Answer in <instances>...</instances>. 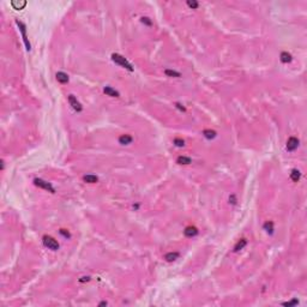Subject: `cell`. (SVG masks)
Wrapping results in <instances>:
<instances>
[{
	"label": "cell",
	"instance_id": "15",
	"mask_svg": "<svg viewBox=\"0 0 307 307\" xmlns=\"http://www.w3.org/2000/svg\"><path fill=\"white\" fill-rule=\"evenodd\" d=\"M246 244H247V241H246V239H241L238 244L235 245V247H234V251L235 252H238V251H240V250H242L244 248L245 246H246Z\"/></svg>",
	"mask_w": 307,
	"mask_h": 307
},
{
	"label": "cell",
	"instance_id": "24",
	"mask_svg": "<svg viewBox=\"0 0 307 307\" xmlns=\"http://www.w3.org/2000/svg\"><path fill=\"white\" fill-rule=\"evenodd\" d=\"M296 303H298V301L294 300V301H291V302H286L284 305H286V306H291V305H296Z\"/></svg>",
	"mask_w": 307,
	"mask_h": 307
},
{
	"label": "cell",
	"instance_id": "4",
	"mask_svg": "<svg viewBox=\"0 0 307 307\" xmlns=\"http://www.w3.org/2000/svg\"><path fill=\"white\" fill-rule=\"evenodd\" d=\"M69 102H70V105L72 106V108H73L76 112H82V109H83L82 105L79 103V101L77 100L73 95H69Z\"/></svg>",
	"mask_w": 307,
	"mask_h": 307
},
{
	"label": "cell",
	"instance_id": "17",
	"mask_svg": "<svg viewBox=\"0 0 307 307\" xmlns=\"http://www.w3.org/2000/svg\"><path fill=\"white\" fill-rule=\"evenodd\" d=\"M176 162H178L179 164H190L192 161H191L190 157H186V156H179L178 160H176Z\"/></svg>",
	"mask_w": 307,
	"mask_h": 307
},
{
	"label": "cell",
	"instance_id": "23",
	"mask_svg": "<svg viewBox=\"0 0 307 307\" xmlns=\"http://www.w3.org/2000/svg\"><path fill=\"white\" fill-rule=\"evenodd\" d=\"M142 22L145 23V24H148V25H151V21H150L149 18H146V17H143V18H142Z\"/></svg>",
	"mask_w": 307,
	"mask_h": 307
},
{
	"label": "cell",
	"instance_id": "21",
	"mask_svg": "<svg viewBox=\"0 0 307 307\" xmlns=\"http://www.w3.org/2000/svg\"><path fill=\"white\" fill-rule=\"evenodd\" d=\"M187 5L191 8H198V6H199V4L197 1H195V0H192V1H187Z\"/></svg>",
	"mask_w": 307,
	"mask_h": 307
},
{
	"label": "cell",
	"instance_id": "18",
	"mask_svg": "<svg viewBox=\"0 0 307 307\" xmlns=\"http://www.w3.org/2000/svg\"><path fill=\"white\" fill-rule=\"evenodd\" d=\"M264 229L266 230L267 233H272L274 232V223L271 221H267L265 224H264Z\"/></svg>",
	"mask_w": 307,
	"mask_h": 307
},
{
	"label": "cell",
	"instance_id": "14",
	"mask_svg": "<svg viewBox=\"0 0 307 307\" xmlns=\"http://www.w3.org/2000/svg\"><path fill=\"white\" fill-rule=\"evenodd\" d=\"M281 61L283 64H288L291 61V55L288 53V52H282L281 53Z\"/></svg>",
	"mask_w": 307,
	"mask_h": 307
},
{
	"label": "cell",
	"instance_id": "3",
	"mask_svg": "<svg viewBox=\"0 0 307 307\" xmlns=\"http://www.w3.org/2000/svg\"><path fill=\"white\" fill-rule=\"evenodd\" d=\"M34 184H35L37 187H41V188H43V190H47V191H49L50 193H54V192H55L54 187H53L52 185H50L49 183H47V181L42 180V179H35V180H34Z\"/></svg>",
	"mask_w": 307,
	"mask_h": 307
},
{
	"label": "cell",
	"instance_id": "2",
	"mask_svg": "<svg viewBox=\"0 0 307 307\" xmlns=\"http://www.w3.org/2000/svg\"><path fill=\"white\" fill-rule=\"evenodd\" d=\"M43 245L49 248V250H52V251H57L59 250V244H58V241L52 238V236H48V235H45L43 236Z\"/></svg>",
	"mask_w": 307,
	"mask_h": 307
},
{
	"label": "cell",
	"instance_id": "8",
	"mask_svg": "<svg viewBox=\"0 0 307 307\" xmlns=\"http://www.w3.org/2000/svg\"><path fill=\"white\" fill-rule=\"evenodd\" d=\"M132 140H133V138L130 134H121L119 137V143L122 144V145H127V144L132 143Z\"/></svg>",
	"mask_w": 307,
	"mask_h": 307
},
{
	"label": "cell",
	"instance_id": "6",
	"mask_svg": "<svg viewBox=\"0 0 307 307\" xmlns=\"http://www.w3.org/2000/svg\"><path fill=\"white\" fill-rule=\"evenodd\" d=\"M17 24H18V27H19V29H21V33H22V36H23V41H24L25 46H27V49L30 50V43H29V41H28L27 34H25V25H24L22 22H19V21H17Z\"/></svg>",
	"mask_w": 307,
	"mask_h": 307
},
{
	"label": "cell",
	"instance_id": "9",
	"mask_svg": "<svg viewBox=\"0 0 307 307\" xmlns=\"http://www.w3.org/2000/svg\"><path fill=\"white\" fill-rule=\"evenodd\" d=\"M57 81L61 84H66L69 82V76L65 72H58L57 73Z\"/></svg>",
	"mask_w": 307,
	"mask_h": 307
},
{
	"label": "cell",
	"instance_id": "1",
	"mask_svg": "<svg viewBox=\"0 0 307 307\" xmlns=\"http://www.w3.org/2000/svg\"><path fill=\"white\" fill-rule=\"evenodd\" d=\"M112 59H113V61L114 62H117V64H119L120 66H122V67H125V69H127L129 71H133V67H132V65L131 64L127 61L124 57H121V55H119V54H112Z\"/></svg>",
	"mask_w": 307,
	"mask_h": 307
},
{
	"label": "cell",
	"instance_id": "10",
	"mask_svg": "<svg viewBox=\"0 0 307 307\" xmlns=\"http://www.w3.org/2000/svg\"><path fill=\"white\" fill-rule=\"evenodd\" d=\"M103 93H105L106 95L110 96V97H119V93H118L117 90H114V89L110 88V86H106V88L103 89Z\"/></svg>",
	"mask_w": 307,
	"mask_h": 307
},
{
	"label": "cell",
	"instance_id": "5",
	"mask_svg": "<svg viewBox=\"0 0 307 307\" xmlns=\"http://www.w3.org/2000/svg\"><path fill=\"white\" fill-rule=\"evenodd\" d=\"M299 146V139L295 137H290L287 142V150L288 151H294Z\"/></svg>",
	"mask_w": 307,
	"mask_h": 307
},
{
	"label": "cell",
	"instance_id": "26",
	"mask_svg": "<svg viewBox=\"0 0 307 307\" xmlns=\"http://www.w3.org/2000/svg\"><path fill=\"white\" fill-rule=\"evenodd\" d=\"M176 107H178L179 109H181V110H185V108H184V107H181V105H180V103H176Z\"/></svg>",
	"mask_w": 307,
	"mask_h": 307
},
{
	"label": "cell",
	"instance_id": "12",
	"mask_svg": "<svg viewBox=\"0 0 307 307\" xmlns=\"http://www.w3.org/2000/svg\"><path fill=\"white\" fill-rule=\"evenodd\" d=\"M300 176H301L300 170H298V169H293V170H291V173H290V179H291L294 183H298V181L300 180Z\"/></svg>",
	"mask_w": 307,
	"mask_h": 307
},
{
	"label": "cell",
	"instance_id": "7",
	"mask_svg": "<svg viewBox=\"0 0 307 307\" xmlns=\"http://www.w3.org/2000/svg\"><path fill=\"white\" fill-rule=\"evenodd\" d=\"M184 234H185V236H187V238H193V236H196V235L198 234V229H197L196 227H192V226L186 227L185 230H184Z\"/></svg>",
	"mask_w": 307,
	"mask_h": 307
},
{
	"label": "cell",
	"instance_id": "19",
	"mask_svg": "<svg viewBox=\"0 0 307 307\" xmlns=\"http://www.w3.org/2000/svg\"><path fill=\"white\" fill-rule=\"evenodd\" d=\"M164 73L167 74V76H169V77H180L181 74L179 73V72H176V71H173V70H166L164 71Z\"/></svg>",
	"mask_w": 307,
	"mask_h": 307
},
{
	"label": "cell",
	"instance_id": "22",
	"mask_svg": "<svg viewBox=\"0 0 307 307\" xmlns=\"http://www.w3.org/2000/svg\"><path fill=\"white\" fill-rule=\"evenodd\" d=\"M60 234H61V235H64L65 238H70V233H69V232H66L65 229H61V230H60Z\"/></svg>",
	"mask_w": 307,
	"mask_h": 307
},
{
	"label": "cell",
	"instance_id": "25",
	"mask_svg": "<svg viewBox=\"0 0 307 307\" xmlns=\"http://www.w3.org/2000/svg\"><path fill=\"white\" fill-rule=\"evenodd\" d=\"M89 279H90V277H82L81 282H85V281H89Z\"/></svg>",
	"mask_w": 307,
	"mask_h": 307
},
{
	"label": "cell",
	"instance_id": "27",
	"mask_svg": "<svg viewBox=\"0 0 307 307\" xmlns=\"http://www.w3.org/2000/svg\"><path fill=\"white\" fill-rule=\"evenodd\" d=\"M107 305H108V303H107L106 301H103V302H101V303H100V306H107Z\"/></svg>",
	"mask_w": 307,
	"mask_h": 307
},
{
	"label": "cell",
	"instance_id": "13",
	"mask_svg": "<svg viewBox=\"0 0 307 307\" xmlns=\"http://www.w3.org/2000/svg\"><path fill=\"white\" fill-rule=\"evenodd\" d=\"M179 254L178 252H170V253H167L164 255V258H166V260L167 262H173V260H175V259H178L179 258Z\"/></svg>",
	"mask_w": 307,
	"mask_h": 307
},
{
	"label": "cell",
	"instance_id": "16",
	"mask_svg": "<svg viewBox=\"0 0 307 307\" xmlns=\"http://www.w3.org/2000/svg\"><path fill=\"white\" fill-rule=\"evenodd\" d=\"M203 134H204V137L208 138V139H214L217 133H216L215 131H212V130H204V131H203Z\"/></svg>",
	"mask_w": 307,
	"mask_h": 307
},
{
	"label": "cell",
	"instance_id": "20",
	"mask_svg": "<svg viewBox=\"0 0 307 307\" xmlns=\"http://www.w3.org/2000/svg\"><path fill=\"white\" fill-rule=\"evenodd\" d=\"M174 144H175L176 146H184V145H185V142H184V139H181V138H175V139H174Z\"/></svg>",
	"mask_w": 307,
	"mask_h": 307
},
{
	"label": "cell",
	"instance_id": "11",
	"mask_svg": "<svg viewBox=\"0 0 307 307\" xmlns=\"http://www.w3.org/2000/svg\"><path fill=\"white\" fill-rule=\"evenodd\" d=\"M83 180L88 184H96L98 181V178L96 175H91V174H89V175H85L83 178Z\"/></svg>",
	"mask_w": 307,
	"mask_h": 307
}]
</instances>
